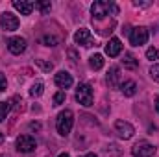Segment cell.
<instances>
[{"label":"cell","instance_id":"cell-1","mask_svg":"<svg viewBox=\"0 0 159 157\" xmlns=\"http://www.w3.org/2000/svg\"><path fill=\"white\" fill-rule=\"evenodd\" d=\"M91 13H93V20H102L107 15H117L119 13V7L111 0H96L91 6Z\"/></svg>","mask_w":159,"mask_h":157},{"label":"cell","instance_id":"cell-2","mask_svg":"<svg viewBox=\"0 0 159 157\" xmlns=\"http://www.w3.org/2000/svg\"><path fill=\"white\" fill-rule=\"evenodd\" d=\"M74 126V113L70 109H65L57 115V120H56V128L59 131V135H69L70 129Z\"/></svg>","mask_w":159,"mask_h":157},{"label":"cell","instance_id":"cell-3","mask_svg":"<svg viewBox=\"0 0 159 157\" xmlns=\"http://www.w3.org/2000/svg\"><path fill=\"white\" fill-rule=\"evenodd\" d=\"M76 100L81 105H85V107L93 105V89H91V85L80 83L78 89H76Z\"/></svg>","mask_w":159,"mask_h":157},{"label":"cell","instance_id":"cell-4","mask_svg":"<svg viewBox=\"0 0 159 157\" xmlns=\"http://www.w3.org/2000/svg\"><path fill=\"white\" fill-rule=\"evenodd\" d=\"M131 154H133V157H154L156 146L150 144V142H146V141H141V142H137L131 148Z\"/></svg>","mask_w":159,"mask_h":157},{"label":"cell","instance_id":"cell-5","mask_svg":"<svg viewBox=\"0 0 159 157\" xmlns=\"http://www.w3.org/2000/svg\"><path fill=\"white\" fill-rule=\"evenodd\" d=\"M148 30L144 28V26H137V28H133L131 32H129V43L133 44V46H141V44H146V41H148Z\"/></svg>","mask_w":159,"mask_h":157},{"label":"cell","instance_id":"cell-6","mask_svg":"<svg viewBox=\"0 0 159 157\" xmlns=\"http://www.w3.org/2000/svg\"><path fill=\"white\" fill-rule=\"evenodd\" d=\"M15 144H17V150L22 152V154H30L37 146V142H35V139L32 135H20V137H17V142Z\"/></svg>","mask_w":159,"mask_h":157},{"label":"cell","instance_id":"cell-7","mask_svg":"<svg viewBox=\"0 0 159 157\" xmlns=\"http://www.w3.org/2000/svg\"><path fill=\"white\" fill-rule=\"evenodd\" d=\"M0 26H2L6 32H15V30L19 28V19H17V15H13V13H9V11H4V13L0 15Z\"/></svg>","mask_w":159,"mask_h":157},{"label":"cell","instance_id":"cell-8","mask_svg":"<svg viewBox=\"0 0 159 157\" xmlns=\"http://www.w3.org/2000/svg\"><path fill=\"white\" fill-rule=\"evenodd\" d=\"M115 129H117L119 137H120V139H124V141L131 139V137H133V133H135L133 126H131L129 122H126V120H117V122H115Z\"/></svg>","mask_w":159,"mask_h":157},{"label":"cell","instance_id":"cell-9","mask_svg":"<svg viewBox=\"0 0 159 157\" xmlns=\"http://www.w3.org/2000/svg\"><path fill=\"white\" fill-rule=\"evenodd\" d=\"M74 41H76V44H81V46H94V39H93V35H91V32L87 30V28H80L78 32L74 34Z\"/></svg>","mask_w":159,"mask_h":157},{"label":"cell","instance_id":"cell-10","mask_svg":"<svg viewBox=\"0 0 159 157\" xmlns=\"http://www.w3.org/2000/svg\"><path fill=\"white\" fill-rule=\"evenodd\" d=\"M7 48H9L11 54L19 56V54H22L26 50V39L24 37H11L7 41Z\"/></svg>","mask_w":159,"mask_h":157},{"label":"cell","instance_id":"cell-11","mask_svg":"<svg viewBox=\"0 0 159 157\" xmlns=\"http://www.w3.org/2000/svg\"><path fill=\"white\" fill-rule=\"evenodd\" d=\"M120 52H122V43H120V39H117V37H111V39H109V43L106 44V54H107L109 57H117Z\"/></svg>","mask_w":159,"mask_h":157},{"label":"cell","instance_id":"cell-12","mask_svg":"<svg viewBox=\"0 0 159 157\" xmlns=\"http://www.w3.org/2000/svg\"><path fill=\"white\" fill-rule=\"evenodd\" d=\"M56 85H57L59 89H69V87L72 85V76H70L69 72H65V70L57 72V74H56Z\"/></svg>","mask_w":159,"mask_h":157},{"label":"cell","instance_id":"cell-13","mask_svg":"<svg viewBox=\"0 0 159 157\" xmlns=\"http://www.w3.org/2000/svg\"><path fill=\"white\" fill-rule=\"evenodd\" d=\"M13 7H15L17 11H20V15H30V13L34 11L35 4H34V2H26V0H15V2H13Z\"/></svg>","mask_w":159,"mask_h":157},{"label":"cell","instance_id":"cell-14","mask_svg":"<svg viewBox=\"0 0 159 157\" xmlns=\"http://www.w3.org/2000/svg\"><path fill=\"white\" fill-rule=\"evenodd\" d=\"M107 83L109 87H119L120 83V69L119 67H111L107 72Z\"/></svg>","mask_w":159,"mask_h":157},{"label":"cell","instance_id":"cell-15","mask_svg":"<svg viewBox=\"0 0 159 157\" xmlns=\"http://www.w3.org/2000/svg\"><path fill=\"white\" fill-rule=\"evenodd\" d=\"M120 91H122L124 96H133V94L137 92V83H135L133 79H128V81L120 83Z\"/></svg>","mask_w":159,"mask_h":157},{"label":"cell","instance_id":"cell-16","mask_svg":"<svg viewBox=\"0 0 159 157\" xmlns=\"http://www.w3.org/2000/svg\"><path fill=\"white\" fill-rule=\"evenodd\" d=\"M122 65H124V69H128V70H135V69L139 67V61L135 59V56H133V54H124Z\"/></svg>","mask_w":159,"mask_h":157},{"label":"cell","instance_id":"cell-17","mask_svg":"<svg viewBox=\"0 0 159 157\" xmlns=\"http://www.w3.org/2000/svg\"><path fill=\"white\" fill-rule=\"evenodd\" d=\"M89 65H91V69L100 70V69L104 67V56H102V54H94V56H91V57H89Z\"/></svg>","mask_w":159,"mask_h":157},{"label":"cell","instance_id":"cell-18","mask_svg":"<svg viewBox=\"0 0 159 157\" xmlns=\"http://www.w3.org/2000/svg\"><path fill=\"white\" fill-rule=\"evenodd\" d=\"M43 91H44V85H43V81H35V83L32 85V89H30V94L35 98V96H41V94H43Z\"/></svg>","mask_w":159,"mask_h":157},{"label":"cell","instance_id":"cell-19","mask_svg":"<svg viewBox=\"0 0 159 157\" xmlns=\"http://www.w3.org/2000/svg\"><path fill=\"white\" fill-rule=\"evenodd\" d=\"M35 9H39L43 15H46V13H50V9H52V4H50L48 0H44V2H37V4H35Z\"/></svg>","mask_w":159,"mask_h":157},{"label":"cell","instance_id":"cell-20","mask_svg":"<svg viewBox=\"0 0 159 157\" xmlns=\"http://www.w3.org/2000/svg\"><path fill=\"white\" fill-rule=\"evenodd\" d=\"M9 102H0V122L2 120H6V117H7V113H9Z\"/></svg>","mask_w":159,"mask_h":157},{"label":"cell","instance_id":"cell-21","mask_svg":"<svg viewBox=\"0 0 159 157\" xmlns=\"http://www.w3.org/2000/svg\"><path fill=\"white\" fill-rule=\"evenodd\" d=\"M146 57H148L150 61L157 59V57H159V50H157V48H154V46H152V48H148V50H146Z\"/></svg>","mask_w":159,"mask_h":157},{"label":"cell","instance_id":"cell-22","mask_svg":"<svg viewBox=\"0 0 159 157\" xmlns=\"http://www.w3.org/2000/svg\"><path fill=\"white\" fill-rule=\"evenodd\" d=\"M63 102H65V92H63V91H59V92L54 96V105H61Z\"/></svg>","mask_w":159,"mask_h":157},{"label":"cell","instance_id":"cell-23","mask_svg":"<svg viewBox=\"0 0 159 157\" xmlns=\"http://www.w3.org/2000/svg\"><path fill=\"white\" fill-rule=\"evenodd\" d=\"M150 76H152L154 81H157V83H159V63H157V65H154V67L150 69Z\"/></svg>","mask_w":159,"mask_h":157},{"label":"cell","instance_id":"cell-24","mask_svg":"<svg viewBox=\"0 0 159 157\" xmlns=\"http://www.w3.org/2000/svg\"><path fill=\"white\" fill-rule=\"evenodd\" d=\"M43 43H44L46 46H56V44H57V39L52 37V35H46V37H43Z\"/></svg>","mask_w":159,"mask_h":157},{"label":"cell","instance_id":"cell-25","mask_svg":"<svg viewBox=\"0 0 159 157\" xmlns=\"http://www.w3.org/2000/svg\"><path fill=\"white\" fill-rule=\"evenodd\" d=\"M35 63L39 65L43 70H52V69H54V65H52V63H46V61H43V59H37Z\"/></svg>","mask_w":159,"mask_h":157},{"label":"cell","instance_id":"cell-26","mask_svg":"<svg viewBox=\"0 0 159 157\" xmlns=\"http://www.w3.org/2000/svg\"><path fill=\"white\" fill-rule=\"evenodd\" d=\"M7 89V79H6V76L0 72V92H4Z\"/></svg>","mask_w":159,"mask_h":157},{"label":"cell","instance_id":"cell-27","mask_svg":"<svg viewBox=\"0 0 159 157\" xmlns=\"http://www.w3.org/2000/svg\"><path fill=\"white\" fill-rule=\"evenodd\" d=\"M133 6H137V7H143V6H150V2H139V0H135V2H133Z\"/></svg>","mask_w":159,"mask_h":157},{"label":"cell","instance_id":"cell-28","mask_svg":"<svg viewBox=\"0 0 159 157\" xmlns=\"http://www.w3.org/2000/svg\"><path fill=\"white\" fill-rule=\"evenodd\" d=\"M30 129H41V124L39 122H32L30 124Z\"/></svg>","mask_w":159,"mask_h":157},{"label":"cell","instance_id":"cell-29","mask_svg":"<svg viewBox=\"0 0 159 157\" xmlns=\"http://www.w3.org/2000/svg\"><path fill=\"white\" fill-rule=\"evenodd\" d=\"M156 111L159 113V96H156Z\"/></svg>","mask_w":159,"mask_h":157},{"label":"cell","instance_id":"cell-30","mask_svg":"<svg viewBox=\"0 0 159 157\" xmlns=\"http://www.w3.org/2000/svg\"><path fill=\"white\" fill-rule=\"evenodd\" d=\"M2 142H4V133L0 131V144H2Z\"/></svg>","mask_w":159,"mask_h":157},{"label":"cell","instance_id":"cell-31","mask_svg":"<svg viewBox=\"0 0 159 157\" xmlns=\"http://www.w3.org/2000/svg\"><path fill=\"white\" fill-rule=\"evenodd\" d=\"M83 157H96L94 154H87V155H83Z\"/></svg>","mask_w":159,"mask_h":157},{"label":"cell","instance_id":"cell-32","mask_svg":"<svg viewBox=\"0 0 159 157\" xmlns=\"http://www.w3.org/2000/svg\"><path fill=\"white\" fill-rule=\"evenodd\" d=\"M57 157H70L69 154H61V155H57Z\"/></svg>","mask_w":159,"mask_h":157}]
</instances>
